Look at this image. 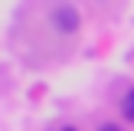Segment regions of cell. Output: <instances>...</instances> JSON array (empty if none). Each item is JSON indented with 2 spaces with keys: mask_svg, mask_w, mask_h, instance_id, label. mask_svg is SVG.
<instances>
[{
  "mask_svg": "<svg viewBox=\"0 0 134 131\" xmlns=\"http://www.w3.org/2000/svg\"><path fill=\"white\" fill-rule=\"evenodd\" d=\"M121 111H124V118L128 121H134V89L124 95V102H121Z\"/></svg>",
  "mask_w": 134,
  "mask_h": 131,
  "instance_id": "7a4b0ae2",
  "label": "cell"
},
{
  "mask_svg": "<svg viewBox=\"0 0 134 131\" xmlns=\"http://www.w3.org/2000/svg\"><path fill=\"white\" fill-rule=\"evenodd\" d=\"M98 131H121V128H118V124H102Z\"/></svg>",
  "mask_w": 134,
  "mask_h": 131,
  "instance_id": "3957f363",
  "label": "cell"
},
{
  "mask_svg": "<svg viewBox=\"0 0 134 131\" xmlns=\"http://www.w3.org/2000/svg\"><path fill=\"white\" fill-rule=\"evenodd\" d=\"M52 23H56L59 33H75L79 30V13L62 3V7H56V13H52Z\"/></svg>",
  "mask_w": 134,
  "mask_h": 131,
  "instance_id": "6da1fadb",
  "label": "cell"
},
{
  "mask_svg": "<svg viewBox=\"0 0 134 131\" xmlns=\"http://www.w3.org/2000/svg\"><path fill=\"white\" fill-rule=\"evenodd\" d=\"M62 131H75V128H62Z\"/></svg>",
  "mask_w": 134,
  "mask_h": 131,
  "instance_id": "277c9868",
  "label": "cell"
}]
</instances>
